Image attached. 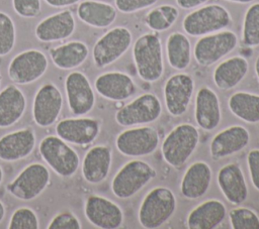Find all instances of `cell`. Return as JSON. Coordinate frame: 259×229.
<instances>
[{
	"instance_id": "obj_1",
	"label": "cell",
	"mask_w": 259,
	"mask_h": 229,
	"mask_svg": "<svg viewBox=\"0 0 259 229\" xmlns=\"http://www.w3.org/2000/svg\"><path fill=\"white\" fill-rule=\"evenodd\" d=\"M133 61L138 76L147 83H154L164 74V55L158 32H146L134 42Z\"/></svg>"
},
{
	"instance_id": "obj_2",
	"label": "cell",
	"mask_w": 259,
	"mask_h": 229,
	"mask_svg": "<svg viewBox=\"0 0 259 229\" xmlns=\"http://www.w3.org/2000/svg\"><path fill=\"white\" fill-rule=\"evenodd\" d=\"M175 194L166 187H156L144 197L138 213L143 228L156 229L167 223L176 211Z\"/></svg>"
},
{
	"instance_id": "obj_3",
	"label": "cell",
	"mask_w": 259,
	"mask_h": 229,
	"mask_svg": "<svg viewBox=\"0 0 259 229\" xmlns=\"http://www.w3.org/2000/svg\"><path fill=\"white\" fill-rule=\"evenodd\" d=\"M199 143V131L190 123L176 125L164 138L161 152L164 160L174 168L182 167Z\"/></svg>"
},
{
	"instance_id": "obj_4",
	"label": "cell",
	"mask_w": 259,
	"mask_h": 229,
	"mask_svg": "<svg viewBox=\"0 0 259 229\" xmlns=\"http://www.w3.org/2000/svg\"><path fill=\"white\" fill-rule=\"evenodd\" d=\"M231 23V13L225 6L218 3L204 4L184 16L182 29L187 35L200 37L224 30Z\"/></svg>"
},
{
	"instance_id": "obj_5",
	"label": "cell",
	"mask_w": 259,
	"mask_h": 229,
	"mask_svg": "<svg viewBox=\"0 0 259 229\" xmlns=\"http://www.w3.org/2000/svg\"><path fill=\"white\" fill-rule=\"evenodd\" d=\"M156 177V169L147 161L141 159L130 160L114 175L110 186L111 192L118 199H130Z\"/></svg>"
},
{
	"instance_id": "obj_6",
	"label": "cell",
	"mask_w": 259,
	"mask_h": 229,
	"mask_svg": "<svg viewBox=\"0 0 259 229\" xmlns=\"http://www.w3.org/2000/svg\"><path fill=\"white\" fill-rule=\"evenodd\" d=\"M39 154L44 161L60 177L70 178L79 167L77 151L58 135H48L39 143Z\"/></svg>"
},
{
	"instance_id": "obj_7",
	"label": "cell",
	"mask_w": 259,
	"mask_h": 229,
	"mask_svg": "<svg viewBox=\"0 0 259 229\" xmlns=\"http://www.w3.org/2000/svg\"><path fill=\"white\" fill-rule=\"evenodd\" d=\"M238 41L237 34L227 29L200 36L193 47L194 60L200 67H210L231 53Z\"/></svg>"
},
{
	"instance_id": "obj_8",
	"label": "cell",
	"mask_w": 259,
	"mask_h": 229,
	"mask_svg": "<svg viewBox=\"0 0 259 229\" xmlns=\"http://www.w3.org/2000/svg\"><path fill=\"white\" fill-rule=\"evenodd\" d=\"M162 114L160 99L153 93H143L123 105L115 113V121L122 127L146 125L155 122Z\"/></svg>"
},
{
	"instance_id": "obj_9",
	"label": "cell",
	"mask_w": 259,
	"mask_h": 229,
	"mask_svg": "<svg viewBox=\"0 0 259 229\" xmlns=\"http://www.w3.org/2000/svg\"><path fill=\"white\" fill-rule=\"evenodd\" d=\"M133 34L124 26H115L100 36L93 48L92 59L94 65L99 68L110 66L119 60L131 47Z\"/></svg>"
},
{
	"instance_id": "obj_10",
	"label": "cell",
	"mask_w": 259,
	"mask_h": 229,
	"mask_svg": "<svg viewBox=\"0 0 259 229\" xmlns=\"http://www.w3.org/2000/svg\"><path fill=\"white\" fill-rule=\"evenodd\" d=\"M160 143L158 131L148 125H139L121 131L115 138L116 149L124 156L141 157L156 151Z\"/></svg>"
},
{
	"instance_id": "obj_11",
	"label": "cell",
	"mask_w": 259,
	"mask_h": 229,
	"mask_svg": "<svg viewBox=\"0 0 259 229\" xmlns=\"http://www.w3.org/2000/svg\"><path fill=\"white\" fill-rule=\"evenodd\" d=\"M50 184V171L46 165L33 162L25 166L7 186V191L21 201L37 198Z\"/></svg>"
},
{
	"instance_id": "obj_12",
	"label": "cell",
	"mask_w": 259,
	"mask_h": 229,
	"mask_svg": "<svg viewBox=\"0 0 259 229\" xmlns=\"http://www.w3.org/2000/svg\"><path fill=\"white\" fill-rule=\"evenodd\" d=\"M49 63L47 55L38 49H27L16 54L7 68L9 79L17 85H27L44 76Z\"/></svg>"
},
{
	"instance_id": "obj_13",
	"label": "cell",
	"mask_w": 259,
	"mask_h": 229,
	"mask_svg": "<svg viewBox=\"0 0 259 229\" xmlns=\"http://www.w3.org/2000/svg\"><path fill=\"white\" fill-rule=\"evenodd\" d=\"M194 79L187 73H176L164 84L163 95L168 113L174 117L183 115L191 102L194 92Z\"/></svg>"
},
{
	"instance_id": "obj_14",
	"label": "cell",
	"mask_w": 259,
	"mask_h": 229,
	"mask_svg": "<svg viewBox=\"0 0 259 229\" xmlns=\"http://www.w3.org/2000/svg\"><path fill=\"white\" fill-rule=\"evenodd\" d=\"M62 108L63 96L59 88L52 83L42 85L33 98L32 117L34 123L44 128L52 126L59 118Z\"/></svg>"
},
{
	"instance_id": "obj_15",
	"label": "cell",
	"mask_w": 259,
	"mask_h": 229,
	"mask_svg": "<svg viewBox=\"0 0 259 229\" xmlns=\"http://www.w3.org/2000/svg\"><path fill=\"white\" fill-rule=\"evenodd\" d=\"M87 220L101 229H116L123 223V211L113 201L98 195L89 196L84 204Z\"/></svg>"
},
{
	"instance_id": "obj_16",
	"label": "cell",
	"mask_w": 259,
	"mask_h": 229,
	"mask_svg": "<svg viewBox=\"0 0 259 229\" xmlns=\"http://www.w3.org/2000/svg\"><path fill=\"white\" fill-rule=\"evenodd\" d=\"M65 90L70 111L76 116L89 113L95 105V93L88 78L74 71L65 79Z\"/></svg>"
},
{
	"instance_id": "obj_17",
	"label": "cell",
	"mask_w": 259,
	"mask_h": 229,
	"mask_svg": "<svg viewBox=\"0 0 259 229\" xmlns=\"http://www.w3.org/2000/svg\"><path fill=\"white\" fill-rule=\"evenodd\" d=\"M100 130V121L92 117L67 118L56 125V133L59 137L80 146H87L94 142Z\"/></svg>"
},
{
	"instance_id": "obj_18",
	"label": "cell",
	"mask_w": 259,
	"mask_h": 229,
	"mask_svg": "<svg viewBox=\"0 0 259 229\" xmlns=\"http://www.w3.org/2000/svg\"><path fill=\"white\" fill-rule=\"evenodd\" d=\"M249 142V130L242 125H232L221 130L211 138L209 154L212 159L220 160L242 151Z\"/></svg>"
},
{
	"instance_id": "obj_19",
	"label": "cell",
	"mask_w": 259,
	"mask_h": 229,
	"mask_svg": "<svg viewBox=\"0 0 259 229\" xmlns=\"http://www.w3.org/2000/svg\"><path fill=\"white\" fill-rule=\"evenodd\" d=\"M94 87L101 97L115 102L128 99L137 91L134 79L119 71L105 72L99 75L95 79Z\"/></svg>"
},
{
	"instance_id": "obj_20",
	"label": "cell",
	"mask_w": 259,
	"mask_h": 229,
	"mask_svg": "<svg viewBox=\"0 0 259 229\" xmlns=\"http://www.w3.org/2000/svg\"><path fill=\"white\" fill-rule=\"evenodd\" d=\"M76 21L72 11L63 10L39 21L34 29L35 37L42 42H55L69 38L75 31Z\"/></svg>"
},
{
	"instance_id": "obj_21",
	"label": "cell",
	"mask_w": 259,
	"mask_h": 229,
	"mask_svg": "<svg viewBox=\"0 0 259 229\" xmlns=\"http://www.w3.org/2000/svg\"><path fill=\"white\" fill-rule=\"evenodd\" d=\"M218 186L225 199L233 205H241L248 198V186L241 166L231 162L223 165L217 175Z\"/></svg>"
},
{
	"instance_id": "obj_22",
	"label": "cell",
	"mask_w": 259,
	"mask_h": 229,
	"mask_svg": "<svg viewBox=\"0 0 259 229\" xmlns=\"http://www.w3.org/2000/svg\"><path fill=\"white\" fill-rule=\"evenodd\" d=\"M194 119L198 127L205 131L217 128L222 120V109L217 93L209 87H201L195 95Z\"/></svg>"
},
{
	"instance_id": "obj_23",
	"label": "cell",
	"mask_w": 259,
	"mask_h": 229,
	"mask_svg": "<svg viewBox=\"0 0 259 229\" xmlns=\"http://www.w3.org/2000/svg\"><path fill=\"white\" fill-rule=\"evenodd\" d=\"M35 133L26 127L3 135L0 138V159L16 161L27 157L35 147Z\"/></svg>"
},
{
	"instance_id": "obj_24",
	"label": "cell",
	"mask_w": 259,
	"mask_h": 229,
	"mask_svg": "<svg viewBox=\"0 0 259 229\" xmlns=\"http://www.w3.org/2000/svg\"><path fill=\"white\" fill-rule=\"evenodd\" d=\"M212 179V171L208 163L202 160L191 163L181 179L180 193L187 200L203 197L208 191Z\"/></svg>"
},
{
	"instance_id": "obj_25",
	"label": "cell",
	"mask_w": 259,
	"mask_h": 229,
	"mask_svg": "<svg viewBox=\"0 0 259 229\" xmlns=\"http://www.w3.org/2000/svg\"><path fill=\"white\" fill-rule=\"evenodd\" d=\"M111 160V149L107 145L91 147L82 160V176L84 180L91 185L102 183L110 171Z\"/></svg>"
},
{
	"instance_id": "obj_26",
	"label": "cell",
	"mask_w": 259,
	"mask_h": 229,
	"mask_svg": "<svg viewBox=\"0 0 259 229\" xmlns=\"http://www.w3.org/2000/svg\"><path fill=\"white\" fill-rule=\"evenodd\" d=\"M227 208L218 199H208L195 206L186 219L190 229H214L225 220Z\"/></svg>"
},
{
	"instance_id": "obj_27",
	"label": "cell",
	"mask_w": 259,
	"mask_h": 229,
	"mask_svg": "<svg viewBox=\"0 0 259 229\" xmlns=\"http://www.w3.org/2000/svg\"><path fill=\"white\" fill-rule=\"evenodd\" d=\"M249 63L242 55H234L222 61L213 70L212 81L215 87L223 91L237 87L247 76Z\"/></svg>"
},
{
	"instance_id": "obj_28",
	"label": "cell",
	"mask_w": 259,
	"mask_h": 229,
	"mask_svg": "<svg viewBox=\"0 0 259 229\" xmlns=\"http://www.w3.org/2000/svg\"><path fill=\"white\" fill-rule=\"evenodd\" d=\"M26 109V99L16 85H8L0 92V128L18 122Z\"/></svg>"
},
{
	"instance_id": "obj_29",
	"label": "cell",
	"mask_w": 259,
	"mask_h": 229,
	"mask_svg": "<svg viewBox=\"0 0 259 229\" xmlns=\"http://www.w3.org/2000/svg\"><path fill=\"white\" fill-rule=\"evenodd\" d=\"M78 18L85 24L95 28H106L116 19V8L106 2L84 0L77 7Z\"/></svg>"
},
{
	"instance_id": "obj_30",
	"label": "cell",
	"mask_w": 259,
	"mask_h": 229,
	"mask_svg": "<svg viewBox=\"0 0 259 229\" xmlns=\"http://www.w3.org/2000/svg\"><path fill=\"white\" fill-rule=\"evenodd\" d=\"M89 48L80 40H72L51 49L50 56L54 65L61 70H73L87 60Z\"/></svg>"
},
{
	"instance_id": "obj_31",
	"label": "cell",
	"mask_w": 259,
	"mask_h": 229,
	"mask_svg": "<svg viewBox=\"0 0 259 229\" xmlns=\"http://www.w3.org/2000/svg\"><path fill=\"white\" fill-rule=\"evenodd\" d=\"M166 58L169 66L176 71L186 70L192 56L191 42L187 35L182 32L174 31L166 39Z\"/></svg>"
},
{
	"instance_id": "obj_32",
	"label": "cell",
	"mask_w": 259,
	"mask_h": 229,
	"mask_svg": "<svg viewBox=\"0 0 259 229\" xmlns=\"http://www.w3.org/2000/svg\"><path fill=\"white\" fill-rule=\"evenodd\" d=\"M230 111L246 123H259V95L250 92H236L228 100Z\"/></svg>"
},
{
	"instance_id": "obj_33",
	"label": "cell",
	"mask_w": 259,
	"mask_h": 229,
	"mask_svg": "<svg viewBox=\"0 0 259 229\" xmlns=\"http://www.w3.org/2000/svg\"><path fill=\"white\" fill-rule=\"evenodd\" d=\"M179 16V10L171 4H162L152 8L145 16L146 26L154 32H163L171 28Z\"/></svg>"
},
{
	"instance_id": "obj_34",
	"label": "cell",
	"mask_w": 259,
	"mask_h": 229,
	"mask_svg": "<svg viewBox=\"0 0 259 229\" xmlns=\"http://www.w3.org/2000/svg\"><path fill=\"white\" fill-rule=\"evenodd\" d=\"M241 41L247 47L259 46V2L252 3L245 12Z\"/></svg>"
},
{
	"instance_id": "obj_35",
	"label": "cell",
	"mask_w": 259,
	"mask_h": 229,
	"mask_svg": "<svg viewBox=\"0 0 259 229\" xmlns=\"http://www.w3.org/2000/svg\"><path fill=\"white\" fill-rule=\"evenodd\" d=\"M230 226L233 229H259V216L247 207H237L229 212Z\"/></svg>"
},
{
	"instance_id": "obj_36",
	"label": "cell",
	"mask_w": 259,
	"mask_h": 229,
	"mask_svg": "<svg viewBox=\"0 0 259 229\" xmlns=\"http://www.w3.org/2000/svg\"><path fill=\"white\" fill-rule=\"evenodd\" d=\"M16 41V29L12 18L0 11V56L11 52Z\"/></svg>"
},
{
	"instance_id": "obj_37",
	"label": "cell",
	"mask_w": 259,
	"mask_h": 229,
	"mask_svg": "<svg viewBox=\"0 0 259 229\" xmlns=\"http://www.w3.org/2000/svg\"><path fill=\"white\" fill-rule=\"evenodd\" d=\"M9 229H38L39 223L35 212L29 207H20L11 215Z\"/></svg>"
},
{
	"instance_id": "obj_38",
	"label": "cell",
	"mask_w": 259,
	"mask_h": 229,
	"mask_svg": "<svg viewBox=\"0 0 259 229\" xmlns=\"http://www.w3.org/2000/svg\"><path fill=\"white\" fill-rule=\"evenodd\" d=\"M48 229H81L79 219L72 212H61L57 214L49 223Z\"/></svg>"
},
{
	"instance_id": "obj_39",
	"label": "cell",
	"mask_w": 259,
	"mask_h": 229,
	"mask_svg": "<svg viewBox=\"0 0 259 229\" xmlns=\"http://www.w3.org/2000/svg\"><path fill=\"white\" fill-rule=\"evenodd\" d=\"M13 9L21 17H36L41 10L40 0H12Z\"/></svg>"
},
{
	"instance_id": "obj_40",
	"label": "cell",
	"mask_w": 259,
	"mask_h": 229,
	"mask_svg": "<svg viewBox=\"0 0 259 229\" xmlns=\"http://www.w3.org/2000/svg\"><path fill=\"white\" fill-rule=\"evenodd\" d=\"M157 2L158 0H114V5L119 12L131 14L152 7Z\"/></svg>"
},
{
	"instance_id": "obj_41",
	"label": "cell",
	"mask_w": 259,
	"mask_h": 229,
	"mask_svg": "<svg viewBox=\"0 0 259 229\" xmlns=\"http://www.w3.org/2000/svg\"><path fill=\"white\" fill-rule=\"evenodd\" d=\"M246 162L253 187L259 191V148H252L247 153Z\"/></svg>"
},
{
	"instance_id": "obj_42",
	"label": "cell",
	"mask_w": 259,
	"mask_h": 229,
	"mask_svg": "<svg viewBox=\"0 0 259 229\" xmlns=\"http://www.w3.org/2000/svg\"><path fill=\"white\" fill-rule=\"evenodd\" d=\"M209 0H176V4L178 7L185 9V10H190V9H195L197 7H200Z\"/></svg>"
},
{
	"instance_id": "obj_43",
	"label": "cell",
	"mask_w": 259,
	"mask_h": 229,
	"mask_svg": "<svg viewBox=\"0 0 259 229\" xmlns=\"http://www.w3.org/2000/svg\"><path fill=\"white\" fill-rule=\"evenodd\" d=\"M47 4H49L52 7L62 8V7H68L72 6L76 3H78L80 0H45Z\"/></svg>"
},
{
	"instance_id": "obj_44",
	"label": "cell",
	"mask_w": 259,
	"mask_h": 229,
	"mask_svg": "<svg viewBox=\"0 0 259 229\" xmlns=\"http://www.w3.org/2000/svg\"><path fill=\"white\" fill-rule=\"evenodd\" d=\"M254 72H255V75H256L257 80L259 82V54L257 55V58L255 60V63H254Z\"/></svg>"
},
{
	"instance_id": "obj_45",
	"label": "cell",
	"mask_w": 259,
	"mask_h": 229,
	"mask_svg": "<svg viewBox=\"0 0 259 229\" xmlns=\"http://www.w3.org/2000/svg\"><path fill=\"white\" fill-rule=\"evenodd\" d=\"M5 206H4V204L0 201V222L4 219V217H5Z\"/></svg>"
},
{
	"instance_id": "obj_46",
	"label": "cell",
	"mask_w": 259,
	"mask_h": 229,
	"mask_svg": "<svg viewBox=\"0 0 259 229\" xmlns=\"http://www.w3.org/2000/svg\"><path fill=\"white\" fill-rule=\"evenodd\" d=\"M225 1L232 2V3H238V4H248V3H251L255 0H225Z\"/></svg>"
},
{
	"instance_id": "obj_47",
	"label": "cell",
	"mask_w": 259,
	"mask_h": 229,
	"mask_svg": "<svg viewBox=\"0 0 259 229\" xmlns=\"http://www.w3.org/2000/svg\"><path fill=\"white\" fill-rule=\"evenodd\" d=\"M3 181V170H2V167L0 166V184L2 183Z\"/></svg>"
},
{
	"instance_id": "obj_48",
	"label": "cell",
	"mask_w": 259,
	"mask_h": 229,
	"mask_svg": "<svg viewBox=\"0 0 259 229\" xmlns=\"http://www.w3.org/2000/svg\"><path fill=\"white\" fill-rule=\"evenodd\" d=\"M0 84H1V74H0Z\"/></svg>"
}]
</instances>
